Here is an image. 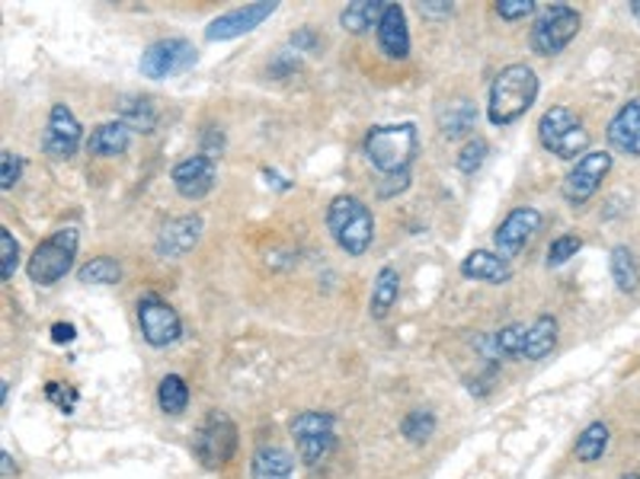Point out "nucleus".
Here are the masks:
<instances>
[{
	"label": "nucleus",
	"instance_id": "c85d7f7f",
	"mask_svg": "<svg viewBox=\"0 0 640 479\" xmlns=\"http://www.w3.org/2000/svg\"><path fill=\"white\" fill-rule=\"evenodd\" d=\"M81 285H116L123 278V266L113 256H96L77 272Z\"/></svg>",
	"mask_w": 640,
	"mask_h": 479
},
{
	"label": "nucleus",
	"instance_id": "6ab92c4d",
	"mask_svg": "<svg viewBox=\"0 0 640 479\" xmlns=\"http://www.w3.org/2000/svg\"><path fill=\"white\" fill-rule=\"evenodd\" d=\"M461 275L474 281H487V285H506L513 278V269H510V259H503L500 253L474 249L461 259Z\"/></svg>",
	"mask_w": 640,
	"mask_h": 479
},
{
	"label": "nucleus",
	"instance_id": "e433bc0d",
	"mask_svg": "<svg viewBox=\"0 0 640 479\" xmlns=\"http://www.w3.org/2000/svg\"><path fill=\"white\" fill-rule=\"evenodd\" d=\"M535 10V0H500L496 3V13L503 17V20H522V17H528Z\"/></svg>",
	"mask_w": 640,
	"mask_h": 479
},
{
	"label": "nucleus",
	"instance_id": "9d476101",
	"mask_svg": "<svg viewBox=\"0 0 640 479\" xmlns=\"http://www.w3.org/2000/svg\"><path fill=\"white\" fill-rule=\"evenodd\" d=\"M609 170H611L609 150H589L586 157H579L577 167L567 173V180H564V199H567L570 205L589 202V199L599 192L602 180L609 177Z\"/></svg>",
	"mask_w": 640,
	"mask_h": 479
},
{
	"label": "nucleus",
	"instance_id": "f03ea898",
	"mask_svg": "<svg viewBox=\"0 0 640 479\" xmlns=\"http://www.w3.org/2000/svg\"><path fill=\"white\" fill-rule=\"evenodd\" d=\"M417 128L410 121L400 125H375L366 135V157L368 163L385 173V177H397V173H410V163L417 157Z\"/></svg>",
	"mask_w": 640,
	"mask_h": 479
},
{
	"label": "nucleus",
	"instance_id": "a211bd4d",
	"mask_svg": "<svg viewBox=\"0 0 640 479\" xmlns=\"http://www.w3.org/2000/svg\"><path fill=\"white\" fill-rule=\"evenodd\" d=\"M378 45H381V52L391 61L410 58V32H407L403 7L388 3L385 17H381V23H378Z\"/></svg>",
	"mask_w": 640,
	"mask_h": 479
},
{
	"label": "nucleus",
	"instance_id": "c756f323",
	"mask_svg": "<svg viewBox=\"0 0 640 479\" xmlns=\"http://www.w3.org/2000/svg\"><path fill=\"white\" fill-rule=\"evenodd\" d=\"M123 121L132 128V131H145L151 135L154 125H157V116H154L151 99H141V96H128L123 103Z\"/></svg>",
	"mask_w": 640,
	"mask_h": 479
},
{
	"label": "nucleus",
	"instance_id": "412c9836",
	"mask_svg": "<svg viewBox=\"0 0 640 479\" xmlns=\"http://www.w3.org/2000/svg\"><path fill=\"white\" fill-rule=\"evenodd\" d=\"M132 141V128L125 121H103L87 138V150L96 157H123Z\"/></svg>",
	"mask_w": 640,
	"mask_h": 479
},
{
	"label": "nucleus",
	"instance_id": "79ce46f5",
	"mask_svg": "<svg viewBox=\"0 0 640 479\" xmlns=\"http://www.w3.org/2000/svg\"><path fill=\"white\" fill-rule=\"evenodd\" d=\"M631 10H634V17H640V0H634V3H631Z\"/></svg>",
	"mask_w": 640,
	"mask_h": 479
},
{
	"label": "nucleus",
	"instance_id": "aec40b11",
	"mask_svg": "<svg viewBox=\"0 0 640 479\" xmlns=\"http://www.w3.org/2000/svg\"><path fill=\"white\" fill-rule=\"evenodd\" d=\"M292 473H295V460L279 445L256 448L253 460H250V477L253 479H292Z\"/></svg>",
	"mask_w": 640,
	"mask_h": 479
},
{
	"label": "nucleus",
	"instance_id": "4be33fe9",
	"mask_svg": "<svg viewBox=\"0 0 640 479\" xmlns=\"http://www.w3.org/2000/svg\"><path fill=\"white\" fill-rule=\"evenodd\" d=\"M385 10H388L385 0H356V3H349V7L339 13V23H343V30L363 35V32L368 30H378Z\"/></svg>",
	"mask_w": 640,
	"mask_h": 479
},
{
	"label": "nucleus",
	"instance_id": "a878e982",
	"mask_svg": "<svg viewBox=\"0 0 640 479\" xmlns=\"http://www.w3.org/2000/svg\"><path fill=\"white\" fill-rule=\"evenodd\" d=\"M609 266H611V278H615V285L621 288V291H638L640 285V269H638V259H634V253L628 249V246H615L609 256Z\"/></svg>",
	"mask_w": 640,
	"mask_h": 479
},
{
	"label": "nucleus",
	"instance_id": "6e6552de",
	"mask_svg": "<svg viewBox=\"0 0 640 479\" xmlns=\"http://www.w3.org/2000/svg\"><path fill=\"white\" fill-rule=\"evenodd\" d=\"M292 435H295V445H298V457L307 467H321L336 448L334 416L331 413L307 409L302 416H295Z\"/></svg>",
	"mask_w": 640,
	"mask_h": 479
},
{
	"label": "nucleus",
	"instance_id": "ddd939ff",
	"mask_svg": "<svg viewBox=\"0 0 640 479\" xmlns=\"http://www.w3.org/2000/svg\"><path fill=\"white\" fill-rule=\"evenodd\" d=\"M273 0H256V3H244V7H234V10H228V13H221L218 20L209 23V30H206V39L209 42H228V39H238V35H246V32H253L263 20H270L275 13Z\"/></svg>",
	"mask_w": 640,
	"mask_h": 479
},
{
	"label": "nucleus",
	"instance_id": "4468645a",
	"mask_svg": "<svg viewBox=\"0 0 640 479\" xmlns=\"http://www.w3.org/2000/svg\"><path fill=\"white\" fill-rule=\"evenodd\" d=\"M81 121L77 116L64 106V103H55L52 106V116H49V125H45V135H42V148L49 157L55 160H67L74 157L77 148H81Z\"/></svg>",
	"mask_w": 640,
	"mask_h": 479
},
{
	"label": "nucleus",
	"instance_id": "72a5a7b5",
	"mask_svg": "<svg viewBox=\"0 0 640 479\" xmlns=\"http://www.w3.org/2000/svg\"><path fill=\"white\" fill-rule=\"evenodd\" d=\"M0 263H3V281H13V272L20 266V243L13 240V234L7 227H0Z\"/></svg>",
	"mask_w": 640,
	"mask_h": 479
},
{
	"label": "nucleus",
	"instance_id": "2eb2a0df",
	"mask_svg": "<svg viewBox=\"0 0 640 479\" xmlns=\"http://www.w3.org/2000/svg\"><path fill=\"white\" fill-rule=\"evenodd\" d=\"M214 177H218L214 160L212 157H206V153L186 157V160H180V163L174 167V173H170V180L177 185V192H180L183 199H189V202L206 199V195L214 189Z\"/></svg>",
	"mask_w": 640,
	"mask_h": 479
},
{
	"label": "nucleus",
	"instance_id": "bb28decb",
	"mask_svg": "<svg viewBox=\"0 0 640 479\" xmlns=\"http://www.w3.org/2000/svg\"><path fill=\"white\" fill-rule=\"evenodd\" d=\"M157 403L167 416H183L189 406V387L180 374H167L157 387Z\"/></svg>",
	"mask_w": 640,
	"mask_h": 479
},
{
	"label": "nucleus",
	"instance_id": "f3484780",
	"mask_svg": "<svg viewBox=\"0 0 640 479\" xmlns=\"http://www.w3.org/2000/svg\"><path fill=\"white\" fill-rule=\"evenodd\" d=\"M609 145L628 157H640V99H628L609 121Z\"/></svg>",
	"mask_w": 640,
	"mask_h": 479
},
{
	"label": "nucleus",
	"instance_id": "37998d69",
	"mask_svg": "<svg viewBox=\"0 0 640 479\" xmlns=\"http://www.w3.org/2000/svg\"><path fill=\"white\" fill-rule=\"evenodd\" d=\"M621 479H640L638 473H628V477H621Z\"/></svg>",
	"mask_w": 640,
	"mask_h": 479
},
{
	"label": "nucleus",
	"instance_id": "f704fd0d",
	"mask_svg": "<svg viewBox=\"0 0 640 479\" xmlns=\"http://www.w3.org/2000/svg\"><path fill=\"white\" fill-rule=\"evenodd\" d=\"M20 173H23V160H20V153L3 150V157H0V185L10 192V189L20 182Z\"/></svg>",
	"mask_w": 640,
	"mask_h": 479
},
{
	"label": "nucleus",
	"instance_id": "58836bf2",
	"mask_svg": "<svg viewBox=\"0 0 640 479\" xmlns=\"http://www.w3.org/2000/svg\"><path fill=\"white\" fill-rule=\"evenodd\" d=\"M420 10L429 13V17H445V13H452V3H445V0H429V3H420Z\"/></svg>",
	"mask_w": 640,
	"mask_h": 479
},
{
	"label": "nucleus",
	"instance_id": "7c9ffc66",
	"mask_svg": "<svg viewBox=\"0 0 640 479\" xmlns=\"http://www.w3.org/2000/svg\"><path fill=\"white\" fill-rule=\"evenodd\" d=\"M400 432H403V438H410L413 445H423L432 438V432H436V419H432V413L427 409H413L407 419L400 422Z\"/></svg>",
	"mask_w": 640,
	"mask_h": 479
},
{
	"label": "nucleus",
	"instance_id": "7ed1b4c3",
	"mask_svg": "<svg viewBox=\"0 0 640 479\" xmlns=\"http://www.w3.org/2000/svg\"><path fill=\"white\" fill-rule=\"evenodd\" d=\"M327 227L349 256H363L375 240V217L356 195H336L327 209Z\"/></svg>",
	"mask_w": 640,
	"mask_h": 479
},
{
	"label": "nucleus",
	"instance_id": "20e7f679",
	"mask_svg": "<svg viewBox=\"0 0 640 479\" xmlns=\"http://www.w3.org/2000/svg\"><path fill=\"white\" fill-rule=\"evenodd\" d=\"M538 138L560 160H577L589 153V131L567 106H550L538 121Z\"/></svg>",
	"mask_w": 640,
	"mask_h": 479
},
{
	"label": "nucleus",
	"instance_id": "ea45409f",
	"mask_svg": "<svg viewBox=\"0 0 640 479\" xmlns=\"http://www.w3.org/2000/svg\"><path fill=\"white\" fill-rule=\"evenodd\" d=\"M52 339H55L59 345L74 342V327H71V323H55V327H52Z\"/></svg>",
	"mask_w": 640,
	"mask_h": 479
},
{
	"label": "nucleus",
	"instance_id": "cd10ccee",
	"mask_svg": "<svg viewBox=\"0 0 640 479\" xmlns=\"http://www.w3.org/2000/svg\"><path fill=\"white\" fill-rule=\"evenodd\" d=\"M609 448V428L602 422H592L579 432L577 438V457L583 464H596L602 460V454Z\"/></svg>",
	"mask_w": 640,
	"mask_h": 479
},
{
	"label": "nucleus",
	"instance_id": "5701e85b",
	"mask_svg": "<svg viewBox=\"0 0 640 479\" xmlns=\"http://www.w3.org/2000/svg\"><path fill=\"white\" fill-rule=\"evenodd\" d=\"M554 345H557V320H554V317H538V320L525 330V349H522V359L542 361L545 355L554 352Z\"/></svg>",
	"mask_w": 640,
	"mask_h": 479
},
{
	"label": "nucleus",
	"instance_id": "393cba45",
	"mask_svg": "<svg viewBox=\"0 0 640 479\" xmlns=\"http://www.w3.org/2000/svg\"><path fill=\"white\" fill-rule=\"evenodd\" d=\"M397 295H400V275L391 266H385V269L378 272L375 288H371V317L385 320L397 304Z\"/></svg>",
	"mask_w": 640,
	"mask_h": 479
},
{
	"label": "nucleus",
	"instance_id": "473e14b6",
	"mask_svg": "<svg viewBox=\"0 0 640 479\" xmlns=\"http://www.w3.org/2000/svg\"><path fill=\"white\" fill-rule=\"evenodd\" d=\"M579 249H583V240H579L577 234H564V237H557L548 246V266H564V263H570Z\"/></svg>",
	"mask_w": 640,
	"mask_h": 479
},
{
	"label": "nucleus",
	"instance_id": "0eeeda50",
	"mask_svg": "<svg viewBox=\"0 0 640 479\" xmlns=\"http://www.w3.org/2000/svg\"><path fill=\"white\" fill-rule=\"evenodd\" d=\"M579 23H583V20H579V13L574 7H567V3L548 7V10L535 20V26H532V49H535V55H545V58L560 55V52L577 39Z\"/></svg>",
	"mask_w": 640,
	"mask_h": 479
},
{
	"label": "nucleus",
	"instance_id": "f257e3e1",
	"mask_svg": "<svg viewBox=\"0 0 640 479\" xmlns=\"http://www.w3.org/2000/svg\"><path fill=\"white\" fill-rule=\"evenodd\" d=\"M538 99V74L528 64H510L490 84V121L513 125Z\"/></svg>",
	"mask_w": 640,
	"mask_h": 479
},
{
	"label": "nucleus",
	"instance_id": "c9c22d12",
	"mask_svg": "<svg viewBox=\"0 0 640 479\" xmlns=\"http://www.w3.org/2000/svg\"><path fill=\"white\" fill-rule=\"evenodd\" d=\"M45 393H49V400L62 409V413H74V403H77V390H71L67 384H45Z\"/></svg>",
	"mask_w": 640,
	"mask_h": 479
},
{
	"label": "nucleus",
	"instance_id": "a19ab883",
	"mask_svg": "<svg viewBox=\"0 0 640 479\" xmlns=\"http://www.w3.org/2000/svg\"><path fill=\"white\" fill-rule=\"evenodd\" d=\"M10 473H17V464L10 460V454H3V477H10Z\"/></svg>",
	"mask_w": 640,
	"mask_h": 479
},
{
	"label": "nucleus",
	"instance_id": "f8f14e48",
	"mask_svg": "<svg viewBox=\"0 0 640 479\" xmlns=\"http://www.w3.org/2000/svg\"><path fill=\"white\" fill-rule=\"evenodd\" d=\"M542 211L532 209V205H522V209H513L506 214V221L496 227V234H493V243H496V253L503 256V259H513L518 256L532 237L542 231Z\"/></svg>",
	"mask_w": 640,
	"mask_h": 479
},
{
	"label": "nucleus",
	"instance_id": "b1692460",
	"mask_svg": "<svg viewBox=\"0 0 640 479\" xmlns=\"http://www.w3.org/2000/svg\"><path fill=\"white\" fill-rule=\"evenodd\" d=\"M474 121H478V106L468 99H458L439 113V131L449 141H455V138H464L468 131H474Z\"/></svg>",
	"mask_w": 640,
	"mask_h": 479
},
{
	"label": "nucleus",
	"instance_id": "39448f33",
	"mask_svg": "<svg viewBox=\"0 0 640 479\" xmlns=\"http://www.w3.org/2000/svg\"><path fill=\"white\" fill-rule=\"evenodd\" d=\"M77 243L81 234L77 227H64L59 234H52L49 240H42L30 256V278L35 285H55L62 281L64 275L74 266V256H77Z\"/></svg>",
	"mask_w": 640,
	"mask_h": 479
},
{
	"label": "nucleus",
	"instance_id": "dca6fc26",
	"mask_svg": "<svg viewBox=\"0 0 640 479\" xmlns=\"http://www.w3.org/2000/svg\"><path fill=\"white\" fill-rule=\"evenodd\" d=\"M199 237H202V217L199 214L174 217L157 234V253L167 259H177V256H186L199 243Z\"/></svg>",
	"mask_w": 640,
	"mask_h": 479
},
{
	"label": "nucleus",
	"instance_id": "423d86ee",
	"mask_svg": "<svg viewBox=\"0 0 640 479\" xmlns=\"http://www.w3.org/2000/svg\"><path fill=\"white\" fill-rule=\"evenodd\" d=\"M238 450V428L224 413L212 409L206 419L199 422L196 435H192V454L206 470H218L224 467Z\"/></svg>",
	"mask_w": 640,
	"mask_h": 479
},
{
	"label": "nucleus",
	"instance_id": "1a4fd4ad",
	"mask_svg": "<svg viewBox=\"0 0 640 479\" xmlns=\"http://www.w3.org/2000/svg\"><path fill=\"white\" fill-rule=\"evenodd\" d=\"M196 61H199L196 45L174 35V39H160V42L148 45V52L141 55V74L148 81H167V77H177V74L189 71Z\"/></svg>",
	"mask_w": 640,
	"mask_h": 479
},
{
	"label": "nucleus",
	"instance_id": "9b49d317",
	"mask_svg": "<svg viewBox=\"0 0 640 479\" xmlns=\"http://www.w3.org/2000/svg\"><path fill=\"white\" fill-rule=\"evenodd\" d=\"M138 323H141L145 342L154 345V349L174 345L180 339V332H183V323H180L177 310L167 300L157 298V295L141 298V304H138Z\"/></svg>",
	"mask_w": 640,
	"mask_h": 479
},
{
	"label": "nucleus",
	"instance_id": "2f4dec72",
	"mask_svg": "<svg viewBox=\"0 0 640 479\" xmlns=\"http://www.w3.org/2000/svg\"><path fill=\"white\" fill-rule=\"evenodd\" d=\"M490 153V145L484 141V138H471L464 148H461V153H458V170L461 173H478L481 167H484V160H487Z\"/></svg>",
	"mask_w": 640,
	"mask_h": 479
},
{
	"label": "nucleus",
	"instance_id": "4c0bfd02",
	"mask_svg": "<svg viewBox=\"0 0 640 479\" xmlns=\"http://www.w3.org/2000/svg\"><path fill=\"white\" fill-rule=\"evenodd\" d=\"M385 182H395V185H381V189H378V195H381V199H391L395 192H403V189H407L410 173H397V177H388Z\"/></svg>",
	"mask_w": 640,
	"mask_h": 479
}]
</instances>
